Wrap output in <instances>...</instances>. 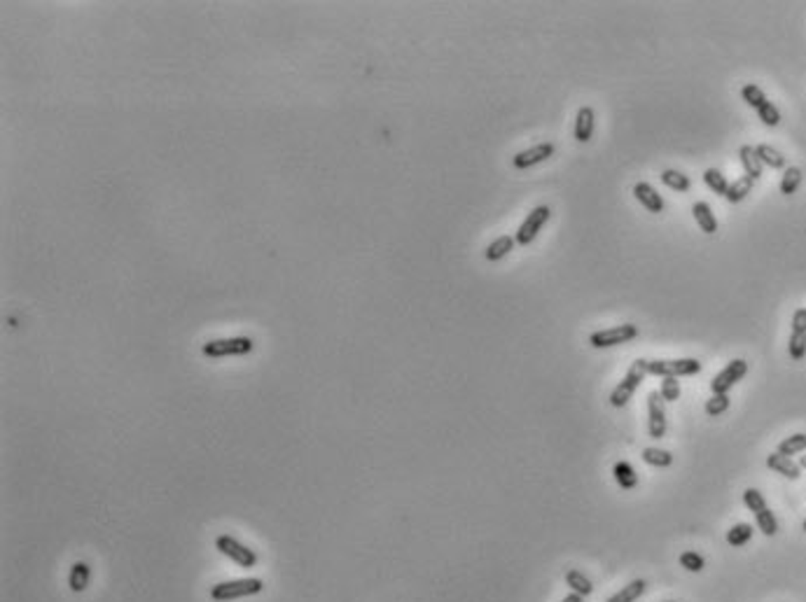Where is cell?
Returning <instances> with one entry per match:
<instances>
[{
  "instance_id": "6da1fadb",
  "label": "cell",
  "mask_w": 806,
  "mask_h": 602,
  "mask_svg": "<svg viewBox=\"0 0 806 602\" xmlns=\"http://www.w3.org/2000/svg\"><path fill=\"white\" fill-rule=\"evenodd\" d=\"M255 348V341L251 336H227V338H213L201 345V353L210 360H222V357H236L248 355Z\"/></svg>"
},
{
  "instance_id": "7a4b0ae2",
  "label": "cell",
  "mask_w": 806,
  "mask_h": 602,
  "mask_svg": "<svg viewBox=\"0 0 806 602\" xmlns=\"http://www.w3.org/2000/svg\"><path fill=\"white\" fill-rule=\"evenodd\" d=\"M265 591V581L258 579V576H251V579H234V581H222V584H215L210 588V598L215 602H229L236 598H248V595H258Z\"/></svg>"
},
{
  "instance_id": "3957f363",
  "label": "cell",
  "mask_w": 806,
  "mask_h": 602,
  "mask_svg": "<svg viewBox=\"0 0 806 602\" xmlns=\"http://www.w3.org/2000/svg\"><path fill=\"white\" fill-rule=\"evenodd\" d=\"M643 367L652 376H662V379H678V376H694L701 371V362L694 357L685 360H643Z\"/></svg>"
},
{
  "instance_id": "277c9868",
  "label": "cell",
  "mask_w": 806,
  "mask_h": 602,
  "mask_svg": "<svg viewBox=\"0 0 806 602\" xmlns=\"http://www.w3.org/2000/svg\"><path fill=\"white\" fill-rule=\"evenodd\" d=\"M645 376H648V371H645V367H643V360H636V362L631 364V369L626 371L624 381L619 383L615 390H612L610 404L617 406V409H622V406L629 404V399L633 397V393H636V388L643 383Z\"/></svg>"
},
{
  "instance_id": "5b68a950",
  "label": "cell",
  "mask_w": 806,
  "mask_h": 602,
  "mask_svg": "<svg viewBox=\"0 0 806 602\" xmlns=\"http://www.w3.org/2000/svg\"><path fill=\"white\" fill-rule=\"evenodd\" d=\"M215 547H217V551H220L222 556H227L229 560H234L239 567L251 569V567L258 565V553H255L253 549L243 547L241 542H236L234 537H229V535H217Z\"/></svg>"
},
{
  "instance_id": "8992f818",
  "label": "cell",
  "mask_w": 806,
  "mask_h": 602,
  "mask_svg": "<svg viewBox=\"0 0 806 602\" xmlns=\"http://www.w3.org/2000/svg\"><path fill=\"white\" fill-rule=\"evenodd\" d=\"M638 336V327L636 325H619V327H610V329H601V332H594L589 336V343L594 348H610V345H619V343H629L633 338Z\"/></svg>"
},
{
  "instance_id": "52a82bcc",
  "label": "cell",
  "mask_w": 806,
  "mask_h": 602,
  "mask_svg": "<svg viewBox=\"0 0 806 602\" xmlns=\"http://www.w3.org/2000/svg\"><path fill=\"white\" fill-rule=\"evenodd\" d=\"M746 374H748V362L746 360H732L725 369L720 371V374L713 376V381H711L713 395H727Z\"/></svg>"
},
{
  "instance_id": "ba28073f",
  "label": "cell",
  "mask_w": 806,
  "mask_h": 602,
  "mask_svg": "<svg viewBox=\"0 0 806 602\" xmlns=\"http://www.w3.org/2000/svg\"><path fill=\"white\" fill-rule=\"evenodd\" d=\"M549 215H552L549 206H537V208L530 210V213L526 215V220L521 222L519 232H517V236H514L517 243H519V246H530V243L535 241V236L540 234V229L545 227Z\"/></svg>"
},
{
  "instance_id": "9c48e42d",
  "label": "cell",
  "mask_w": 806,
  "mask_h": 602,
  "mask_svg": "<svg viewBox=\"0 0 806 602\" xmlns=\"http://www.w3.org/2000/svg\"><path fill=\"white\" fill-rule=\"evenodd\" d=\"M648 413H650V420H648L650 439H662L666 434V411H664L662 393H657V390L648 395Z\"/></svg>"
},
{
  "instance_id": "30bf717a",
  "label": "cell",
  "mask_w": 806,
  "mask_h": 602,
  "mask_svg": "<svg viewBox=\"0 0 806 602\" xmlns=\"http://www.w3.org/2000/svg\"><path fill=\"white\" fill-rule=\"evenodd\" d=\"M552 155H554L552 143H537L533 147H528V150L519 152V155H514L512 164H514V169H530V166H535V164L547 162Z\"/></svg>"
},
{
  "instance_id": "8fae6325",
  "label": "cell",
  "mask_w": 806,
  "mask_h": 602,
  "mask_svg": "<svg viewBox=\"0 0 806 602\" xmlns=\"http://www.w3.org/2000/svg\"><path fill=\"white\" fill-rule=\"evenodd\" d=\"M633 196L638 198V201L643 203L645 210H650V213H662L664 210V198L662 194L652 187L648 182H638L636 187H633Z\"/></svg>"
},
{
  "instance_id": "7c38bea8",
  "label": "cell",
  "mask_w": 806,
  "mask_h": 602,
  "mask_svg": "<svg viewBox=\"0 0 806 602\" xmlns=\"http://www.w3.org/2000/svg\"><path fill=\"white\" fill-rule=\"evenodd\" d=\"M766 467L773 472H778V474H783L785 479L802 476V467H799V463H795V460L788 458V456H780V453H771V456L766 458Z\"/></svg>"
},
{
  "instance_id": "4fadbf2b",
  "label": "cell",
  "mask_w": 806,
  "mask_h": 602,
  "mask_svg": "<svg viewBox=\"0 0 806 602\" xmlns=\"http://www.w3.org/2000/svg\"><path fill=\"white\" fill-rule=\"evenodd\" d=\"M594 136V110L589 105L580 108L578 119H575V140L578 143H589Z\"/></svg>"
},
{
  "instance_id": "5bb4252c",
  "label": "cell",
  "mask_w": 806,
  "mask_h": 602,
  "mask_svg": "<svg viewBox=\"0 0 806 602\" xmlns=\"http://www.w3.org/2000/svg\"><path fill=\"white\" fill-rule=\"evenodd\" d=\"M89 581H92V567H89L85 560L73 562V567H70V574H68V586H70V591H73V593L87 591Z\"/></svg>"
},
{
  "instance_id": "9a60e30c",
  "label": "cell",
  "mask_w": 806,
  "mask_h": 602,
  "mask_svg": "<svg viewBox=\"0 0 806 602\" xmlns=\"http://www.w3.org/2000/svg\"><path fill=\"white\" fill-rule=\"evenodd\" d=\"M692 213H694V220L699 224V229L703 234H715L718 232V220H715L711 206H708L706 201H699L692 206Z\"/></svg>"
},
{
  "instance_id": "2e32d148",
  "label": "cell",
  "mask_w": 806,
  "mask_h": 602,
  "mask_svg": "<svg viewBox=\"0 0 806 602\" xmlns=\"http://www.w3.org/2000/svg\"><path fill=\"white\" fill-rule=\"evenodd\" d=\"M739 157H741V164H744L746 169V175L750 178V180H757V178H762V162H759L757 152H755L753 145H744L739 150Z\"/></svg>"
},
{
  "instance_id": "e0dca14e",
  "label": "cell",
  "mask_w": 806,
  "mask_h": 602,
  "mask_svg": "<svg viewBox=\"0 0 806 602\" xmlns=\"http://www.w3.org/2000/svg\"><path fill=\"white\" fill-rule=\"evenodd\" d=\"M517 246V239H512V236H501V239H496L494 243H489V248H486V259L489 261H498L503 259L505 255H510L512 250Z\"/></svg>"
},
{
  "instance_id": "ac0fdd59",
  "label": "cell",
  "mask_w": 806,
  "mask_h": 602,
  "mask_svg": "<svg viewBox=\"0 0 806 602\" xmlns=\"http://www.w3.org/2000/svg\"><path fill=\"white\" fill-rule=\"evenodd\" d=\"M612 474H615L617 483L622 485L624 490H631V488H636V485H638V474H636V470H633V467H631L629 463H624V460H619V463L615 465V470H612Z\"/></svg>"
},
{
  "instance_id": "d6986e66",
  "label": "cell",
  "mask_w": 806,
  "mask_h": 602,
  "mask_svg": "<svg viewBox=\"0 0 806 602\" xmlns=\"http://www.w3.org/2000/svg\"><path fill=\"white\" fill-rule=\"evenodd\" d=\"M645 588H648V584L643 579H636L629 586H624L622 591H617L607 602H636L645 593Z\"/></svg>"
},
{
  "instance_id": "ffe728a7",
  "label": "cell",
  "mask_w": 806,
  "mask_h": 602,
  "mask_svg": "<svg viewBox=\"0 0 806 602\" xmlns=\"http://www.w3.org/2000/svg\"><path fill=\"white\" fill-rule=\"evenodd\" d=\"M753 182L755 180H750V178L748 175H744V178H739V180H734L732 184H729V189H727V201L729 203H739V201H744V198L750 194V189H753Z\"/></svg>"
},
{
  "instance_id": "44dd1931",
  "label": "cell",
  "mask_w": 806,
  "mask_h": 602,
  "mask_svg": "<svg viewBox=\"0 0 806 602\" xmlns=\"http://www.w3.org/2000/svg\"><path fill=\"white\" fill-rule=\"evenodd\" d=\"M566 584L571 586V591H573V593L582 595V598H585V595H589V593L594 591L591 581L587 579V576L582 574V572H578V569H571V572H566Z\"/></svg>"
},
{
  "instance_id": "7402d4cb",
  "label": "cell",
  "mask_w": 806,
  "mask_h": 602,
  "mask_svg": "<svg viewBox=\"0 0 806 602\" xmlns=\"http://www.w3.org/2000/svg\"><path fill=\"white\" fill-rule=\"evenodd\" d=\"M802 451H806V434L799 432V434H792V437L780 441L776 453L790 458V456H797V453H802Z\"/></svg>"
},
{
  "instance_id": "603a6c76",
  "label": "cell",
  "mask_w": 806,
  "mask_h": 602,
  "mask_svg": "<svg viewBox=\"0 0 806 602\" xmlns=\"http://www.w3.org/2000/svg\"><path fill=\"white\" fill-rule=\"evenodd\" d=\"M755 152H757L759 162L771 166V169H785V157L780 155L778 150H773L771 145H757L755 147Z\"/></svg>"
},
{
  "instance_id": "cb8c5ba5",
  "label": "cell",
  "mask_w": 806,
  "mask_h": 602,
  "mask_svg": "<svg viewBox=\"0 0 806 602\" xmlns=\"http://www.w3.org/2000/svg\"><path fill=\"white\" fill-rule=\"evenodd\" d=\"M750 537H753V525L750 523H737L727 533V542L732 544V547H744V544L750 542Z\"/></svg>"
},
{
  "instance_id": "d4e9b609",
  "label": "cell",
  "mask_w": 806,
  "mask_h": 602,
  "mask_svg": "<svg viewBox=\"0 0 806 602\" xmlns=\"http://www.w3.org/2000/svg\"><path fill=\"white\" fill-rule=\"evenodd\" d=\"M703 182L708 184V187H711L715 194H720V196H727V189H729V182H727V178L722 175V173L718 171V169H708L706 173H703Z\"/></svg>"
},
{
  "instance_id": "484cf974",
  "label": "cell",
  "mask_w": 806,
  "mask_h": 602,
  "mask_svg": "<svg viewBox=\"0 0 806 602\" xmlns=\"http://www.w3.org/2000/svg\"><path fill=\"white\" fill-rule=\"evenodd\" d=\"M799 182H802V171L797 169V166H790V169H785L783 173V180H780V191H783L785 196L795 194Z\"/></svg>"
},
{
  "instance_id": "4316f807",
  "label": "cell",
  "mask_w": 806,
  "mask_h": 602,
  "mask_svg": "<svg viewBox=\"0 0 806 602\" xmlns=\"http://www.w3.org/2000/svg\"><path fill=\"white\" fill-rule=\"evenodd\" d=\"M643 460L652 467H669L673 463V456L669 451H662V448H645Z\"/></svg>"
},
{
  "instance_id": "83f0119b",
  "label": "cell",
  "mask_w": 806,
  "mask_h": 602,
  "mask_svg": "<svg viewBox=\"0 0 806 602\" xmlns=\"http://www.w3.org/2000/svg\"><path fill=\"white\" fill-rule=\"evenodd\" d=\"M662 182L666 184V187L675 189V191H687L689 184H692L687 175H682V173H678V171H664L662 173Z\"/></svg>"
},
{
  "instance_id": "f1b7e54d",
  "label": "cell",
  "mask_w": 806,
  "mask_h": 602,
  "mask_svg": "<svg viewBox=\"0 0 806 602\" xmlns=\"http://www.w3.org/2000/svg\"><path fill=\"white\" fill-rule=\"evenodd\" d=\"M755 521H757V528L762 530L766 537H773L778 533V521H776V516H773V511H769V509L759 511V514H755Z\"/></svg>"
},
{
  "instance_id": "f546056e",
  "label": "cell",
  "mask_w": 806,
  "mask_h": 602,
  "mask_svg": "<svg viewBox=\"0 0 806 602\" xmlns=\"http://www.w3.org/2000/svg\"><path fill=\"white\" fill-rule=\"evenodd\" d=\"M741 96H744L746 103L750 105V108H755V110H759V108L766 103V96H764V92L757 85H746L744 89H741Z\"/></svg>"
},
{
  "instance_id": "4dcf8cb0",
  "label": "cell",
  "mask_w": 806,
  "mask_h": 602,
  "mask_svg": "<svg viewBox=\"0 0 806 602\" xmlns=\"http://www.w3.org/2000/svg\"><path fill=\"white\" fill-rule=\"evenodd\" d=\"M806 355V332H792L790 334V357L804 360Z\"/></svg>"
},
{
  "instance_id": "1f68e13d",
  "label": "cell",
  "mask_w": 806,
  "mask_h": 602,
  "mask_svg": "<svg viewBox=\"0 0 806 602\" xmlns=\"http://www.w3.org/2000/svg\"><path fill=\"white\" fill-rule=\"evenodd\" d=\"M744 502H746V507L753 511V514H759V511H764L766 509V502H764V495L759 490H755V488H748L746 492H744Z\"/></svg>"
},
{
  "instance_id": "d6a6232c",
  "label": "cell",
  "mask_w": 806,
  "mask_h": 602,
  "mask_svg": "<svg viewBox=\"0 0 806 602\" xmlns=\"http://www.w3.org/2000/svg\"><path fill=\"white\" fill-rule=\"evenodd\" d=\"M680 565L689 569V572H701L703 565H706V560H703L699 553H694V551H685V553H680Z\"/></svg>"
},
{
  "instance_id": "836d02e7",
  "label": "cell",
  "mask_w": 806,
  "mask_h": 602,
  "mask_svg": "<svg viewBox=\"0 0 806 602\" xmlns=\"http://www.w3.org/2000/svg\"><path fill=\"white\" fill-rule=\"evenodd\" d=\"M729 409V397L727 395H713L711 399L706 402V413L708 415H720Z\"/></svg>"
},
{
  "instance_id": "e575fe53",
  "label": "cell",
  "mask_w": 806,
  "mask_h": 602,
  "mask_svg": "<svg viewBox=\"0 0 806 602\" xmlns=\"http://www.w3.org/2000/svg\"><path fill=\"white\" fill-rule=\"evenodd\" d=\"M757 114H759V119H762L766 126H778L780 112H778V108H776V105L769 103V101H766V103H764L762 108H759Z\"/></svg>"
},
{
  "instance_id": "d590c367",
  "label": "cell",
  "mask_w": 806,
  "mask_h": 602,
  "mask_svg": "<svg viewBox=\"0 0 806 602\" xmlns=\"http://www.w3.org/2000/svg\"><path fill=\"white\" fill-rule=\"evenodd\" d=\"M659 393H662L664 402H675L678 397H680V383H678L675 379H664Z\"/></svg>"
},
{
  "instance_id": "8d00e7d4",
  "label": "cell",
  "mask_w": 806,
  "mask_h": 602,
  "mask_svg": "<svg viewBox=\"0 0 806 602\" xmlns=\"http://www.w3.org/2000/svg\"><path fill=\"white\" fill-rule=\"evenodd\" d=\"M792 332H806V309H797L792 316Z\"/></svg>"
},
{
  "instance_id": "74e56055",
  "label": "cell",
  "mask_w": 806,
  "mask_h": 602,
  "mask_svg": "<svg viewBox=\"0 0 806 602\" xmlns=\"http://www.w3.org/2000/svg\"><path fill=\"white\" fill-rule=\"evenodd\" d=\"M561 602H582V595H578V593H568Z\"/></svg>"
},
{
  "instance_id": "f35d334b",
  "label": "cell",
  "mask_w": 806,
  "mask_h": 602,
  "mask_svg": "<svg viewBox=\"0 0 806 602\" xmlns=\"http://www.w3.org/2000/svg\"><path fill=\"white\" fill-rule=\"evenodd\" d=\"M799 467H802V470H806V456L799 458Z\"/></svg>"
},
{
  "instance_id": "ab89813d",
  "label": "cell",
  "mask_w": 806,
  "mask_h": 602,
  "mask_svg": "<svg viewBox=\"0 0 806 602\" xmlns=\"http://www.w3.org/2000/svg\"><path fill=\"white\" fill-rule=\"evenodd\" d=\"M804 530H806V521H804Z\"/></svg>"
}]
</instances>
